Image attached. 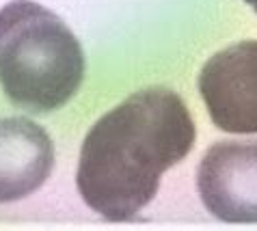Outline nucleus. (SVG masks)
Returning a JSON list of instances; mask_svg holds the SVG:
<instances>
[{"instance_id": "f03ea898", "label": "nucleus", "mask_w": 257, "mask_h": 231, "mask_svg": "<svg viewBox=\"0 0 257 231\" xmlns=\"http://www.w3.org/2000/svg\"><path fill=\"white\" fill-rule=\"evenodd\" d=\"M84 78L80 41L56 13L33 0L0 9V86L11 104L33 114L65 106Z\"/></svg>"}, {"instance_id": "20e7f679", "label": "nucleus", "mask_w": 257, "mask_h": 231, "mask_svg": "<svg viewBox=\"0 0 257 231\" xmlns=\"http://www.w3.org/2000/svg\"><path fill=\"white\" fill-rule=\"evenodd\" d=\"M205 210L225 222H257V141L214 143L197 169Z\"/></svg>"}, {"instance_id": "7ed1b4c3", "label": "nucleus", "mask_w": 257, "mask_h": 231, "mask_svg": "<svg viewBox=\"0 0 257 231\" xmlns=\"http://www.w3.org/2000/svg\"><path fill=\"white\" fill-rule=\"evenodd\" d=\"M199 93L218 130L257 134V41H238L212 54L199 74Z\"/></svg>"}, {"instance_id": "423d86ee", "label": "nucleus", "mask_w": 257, "mask_h": 231, "mask_svg": "<svg viewBox=\"0 0 257 231\" xmlns=\"http://www.w3.org/2000/svg\"><path fill=\"white\" fill-rule=\"evenodd\" d=\"M244 3H246V5L251 7V9H253V11L257 13V0H244Z\"/></svg>"}, {"instance_id": "39448f33", "label": "nucleus", "mask_w": 257, "mask_h": 231, "mask_svg": "<svg viewBox=\"0 0 257 231\" xmlns=\"http://www.w3.org/2000/svg\"><path fill=\"white\" fill-rule=\"evenodd\" d=\"M54 169V143L26 117L0 119V203L39 190Z\"/></svg>"}, {"instance_id": "f257e3e1", "label": "nucleus", "mask_w": 257, "mask_h": 231, "mask_svg": "<svg viewBox=\"0 0 257 231\" xmlns=\"http://www.w3.org/2000/svg\"><path fill=\"white\" fill-rule=\"evenodd\" d=\"M195 139V119L177 93L164 86L132 93L84 136L78 192L106 220H132L158 194L164 173L192 151Z\"/></svg>"}]
</instances>
